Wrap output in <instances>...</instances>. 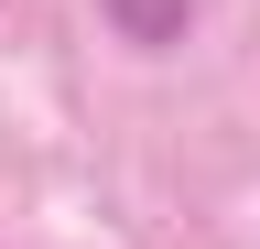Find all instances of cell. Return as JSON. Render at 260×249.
<instances>
[{
    "mask_svg": "<svg viewBox=\"0 0 260 249\" xmlns=\"http://www.w3.org/2000/svg\"><path fill=\"white\" fill-rule=\"evenodd\" d=\"M98 11H109V33H119V44H141V54H162V44H184L195 0H98Z\"/></svg>",
    "mask_w": 260,
    "mask_h": 249,
    "instance_id": "cell-1",
    "label": "cell"
}]
</instances>
